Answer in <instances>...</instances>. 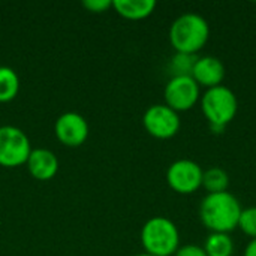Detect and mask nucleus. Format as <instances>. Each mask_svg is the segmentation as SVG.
Wrapping results in <instances>:
<instances>
[{
    "mask_svg": "<svg viewBox=\"0 0 256 256\" xmlns=\"http://www.w3.org/2000/svg\"><path fill=\"white\" fill-rule=\"evenodd\" d=\"M242 204L231 192L207 194L200 206V219L210 232L230 234L238 226Z\"/></svg>",
    "mask_w": 256,
    "mask_h": 256,
    "instance_id": "f257e3e1",
    "label": "nucleus"
},
{
    "mask_svg": "<svg viewBox=\"0 0 256 256\" xmlns=\"http://www.w3.org/2000/svg\"><path fill=\"white\" fill-rule=\"evenodd\" d=\"M210 39V26L207 20L195 12H186L177 16L170 27V42L176 52L196 56Z\"/></svg>",
    "mask_w": 256,
    "mask_h": 256,
    "instance_id": "f03ea898",
    "label": "nucleus"
},
{
    "mask_svg": "<svg viewBox=\"0 0 256 256\" xmlns=\"http://www.w3.org/2000/svg\"><path fill=\"white\" fill-rule=\"evenodd\" d=\"M201 110L214 134H222L225 128L236 118L238 100L236 93L226 86L207 88L200 99Z\"/></svg>",
    "mask_w": 256,
    "mask_h": 256,
    "instance_id": "7ed1b4c3",
    "label": "nucleus"
},
{
    "mask_svg": "<svg viewBox=\"0 0 256 256\" xmlns=\"http://www.w3.org/2000/svg\"><path fill=\"white\" fill-rule=\"evenodd\" d=\"M141 243L147 254L153 256L176 255L180 248V232L177 225L164 216L148 219L141 230Z\"/></svg>",
    "mask_w": 256,
    "mask_h": 256,
    "instance_id": "20e7f679",
    "label": "nucleus"
},
{
    "mask_svg": "<svg viewBox=\"0 0 256 256\" xmlns=\"http://www.w3.org/2000/svg\"><path fill=\"white\" fill-rule=\"evenodd\" d=\"M32 147L28 136L16 126H0V165L20 166L27 162Z\"/></svg>",
    "mask_w": 256,
    "mask_h": 256,
    "instance_id": "39448f33",
    "label": "nucleus"
},
{
    "mask_svg": "<svg viewBox=\"0 0 256 256\" xmlns=\"http://www.w3.org/2000/svg\"><path fill=\"white\" fill-rule=\"evenodd\" d=\"M165 105H168L176 112H183L192 110L201 99V87L190 75L171 76L166 82L165 90Z\"/></svg>",
    "mask_w": 256,
    "mask_h": 256,
    "instance_id": "423d86ee",
    "label": "nucleus"
},
{
    "mask_svg": "<svg viewBox=\"0 0 256 256\" xmlns=\"http://www.w3.org/2000/svg\"><path fill=\"white\" fill-rule=\"evenodd\" d=\"M202 174L204 170L195 160L178 159L168 166L166 182L174 192L190 195L202 188Z\"/></svg>",
    "mask_w": 256,
    "mask_h": 256,
    "instance_id": "0eeeda50",
    "label": "nucleus"
},
{
    "mask_svg": "<svg viewBox=\"0 0 256 256\" xmlns=\"http://www.w3.org/2000/svg\"><path fill=\"white\" fill-rule=\"evenodd\" d=\"M146 130L158 140H170L180 130L182 122L178 112L165 104H154L148 106L142 116Z\"/></svg>",
    "mask_w": 256,
    "mask_h": 256,
    "instance_id": "6e6552de",
    "label": "nucleus"
},
{
    "mask_svg": "<svg viewBox=\"0 0 256 256\" xmlns=\"http://www.w3.org/2000/svg\"><path fill=\"white\" fill-rule=\"evenodd\" d=\"M56 136L68 147H78L86 142L88 136V123L78 112H63L54 124Z\"/></svg>",
    "mask_w": 256,
    "mask_h": 256,
    "instance_id": "1a4fd4ad",
    "label": "nucleus"
},
{
    "mask_svg": "<svg viewBox=\"0 0 256 256\" xmlns=\"http://www.w3.org/2000/svg\"><path fill=\"white\" fill-rule=\"evenodd\" d=\"M190 76L200 87H206V90L222 86V81L225 80V64L214 56L198 57Z\"/></svg>",
    "mask_w": 256,
    "mask_h": 256,
    "instance_id": "9d476101",
    "label": "nucleus"
},
{
    "mask_svg": "<svg viewBox=\"0 0 256 256\" xmlns=\"http://www.w3.org/2000/svg\"><path fill=\"white\" fill-rule=\"evenodd\" d=\"M26 164H27L30 174L36 180H40V182L51 180L58 171V159L48 148L32 150Z\"/></svg>",
    "mask_w": 256,
    "mask_h": 256,
    "instance_id": "9b49d317",
    "label": "nucleus"
},
{
    "mask_svg": "<svg viewBox=\"0 0 256 256\" xmlns=\"http://www.w3.org/2000/svg\"><path fill=\"white\" fill-rule=\"evenodd\" d=\"M112 8L118 15L128 20H142L153 14L156 8L154 0H114Z\"/></svg>",
    "mask_w": 256,
    "mask_h": 256,
    "instance_id": "f8f14e48",
    "label": "nucleus"
},
{
    "mask_svg": "<svg viewBox=\"0 0 256 256\" xmlns=\"http://www.w3.org/2000/svg\"><path fill=\"white\" fill-rule=\"evenodd\" d=\"M204 252L207 256H232L234 242L230 234L210 232L204 243Z\"/></svg>",
    "mask_w": 256,
    "mask_h": 256,
    "instance_id": "ddd939ff",
    "label": "nucleus"
},
{
    "mask_svg": "<svg viewBox=\"0 0 256 256\" xmlns=\"http://www.w3.org/2000/svg\"><path fill=\"white\" fill-rule=\"evenodd\" d=\"M230 186V176L224 168L213 166L204 171L202 174V188L208 194H219L226 192Z\"/></svg>",
    "mask_w": 256,
    "mask_h": 256,
    "instance_id": "4468645a",
    "label": "nucleus"
},
{
    "mask_svg": "<svg viewBox=\"0 0 256 256\" xmlns=\"http://www.w3.org/2000/svg\"><path fill=\"white\" fill-rule=\"evenodd\" d=\"M20 90V78L12 68L0 66V102L12 100Z\"/></svg>",
    "mask_w": 256,
    "mask_h": 256,
    "instance_id": "2eb2a0df",
    "label": "nucleus"
},
{
    "mask_svg": "<svg viewBox=\"0 0 256 256\" xmlns=\"http://www.w3.org/2000/svg\"><path fill=\"white\" fill-rule=\"evenodd\" d=\"M198 57L194 54H183L176 52L170 62V70L172 76H182V75H190L192 69L196 63Z\"/></svg>",
    "mask_w": 256,
    "mask_h": 256,
    "instance_id": "dca6fc26",
    "label": "nucleus"
},
{
    "mask_svg": "<svg viewBox=\"0 0 256 256\" xmlns=\"http://www.w3.org/2000/svg\"><path fill=\"white\" fill-rule=\"evenodd\" d=\"M237 228H240L242 232L249 236L250 238H256V207L242 210Z\"/></svg>",
    "mask_w": 256,
    "mask_h": 256,
    "instance_id": "f3484780",
    "label": "nucleus"
},
{
    "mask_svg": "<svg viewBox=\"0 0 256 256\" xmlns=\"http://www.w3.org/2000/svg\"><path fill=\"white\" fill-rule=\"evenodd\" d=\"M82 6L86 9H88L90 12L100 14V12L106 10L110 6H112V2H110V0H86V2H82Z\"/></svg>",
    "mask_w": 256,
    "mask_h": 256,
    "instance_id": "a211bd4d",
    "label": "nucleus"
},
{
    "mask_svg": "<svg viewBox=\"0 0 256 256\" xmlns=\"http://www.w3.org/2000/svg\"><path fill=\"white\" fill-rule=\"evenodd\" d=\"M176 256H207L204 252V248L196 246V244H186L177 249Z\"/></svg>",
    "mask_w": 256,
    "mask_h": 256,
    "instance_id": "6ab92c4d",
    "label": "nucleus"
},
{
    "mask_svg": "<svg viewBox=\"0 0 256 256\" xmlns=\"http://www.w3.org/2000/svg\"><path fill=\"white\" fill-rule=\"evenodd\" d=\"M243 256H256V238H252V240L248 243Z\"/></svg>",
    "mask_w": 256,
    "mask_h": 256,
    "instance_id": "aec40b11",
    "label": "nucleus"
},
{
    "mask_svg": "<svg viewBox=\"0 0 256 256\" xmlns=\"http://www.w3.org/2000/svg\"><path fill=\"white\" fill-rule=\"evenodd\" d=\"M135 256H153V255H150V254L144 252V254H138V255H135Z\"/></svg>",
    "mask_w": 256,
    "mask_h": 256,
    "instance_id": "412c9836",
    "label": "nucleus"
}]
</instances>
